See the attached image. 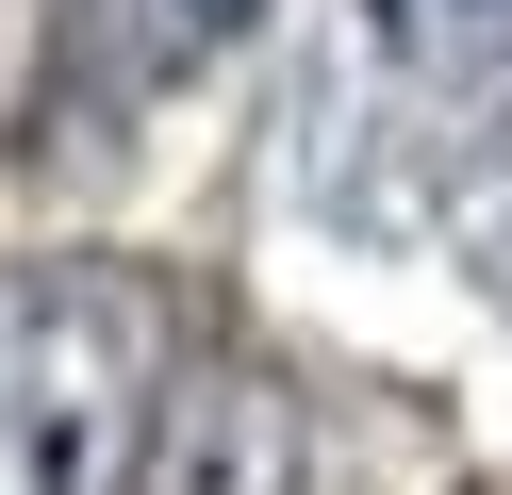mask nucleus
<instances>
[{
    "label": "nucleus",
    "mask_w": 512,
    "mask_h": 495,
    "mask_svg": "<svg viewBox=\"0 0 512 495\" xmlns=\"http://www.w3.org/2000/svg\"><path fill=\"white\" fill-rule=\"evenodd\" d=\"M149 396H166V314L116 264H17L0 281V495H116Z\"/></svg>",
    "instance_id": "f257e3e1"
},
{
    "label": "nucleus",
    "mask_w": 512,
    "mask_h": 495,
    "mask_svg": "<svg viewBox=\"0 0 512 495\" xmlns=\"http://www.w3.org/2000/svg\"><path fill=\"white\" fill-rule=\"evenodd\" d=\"M232 33H248V0H67V17H50L34 132H50V149H83V132L149 116V99H166L199 50H232Z\"/></svg>",
    "instance_id": "f03ea898"
},
{
    "label": "nucleus",
    "mask_w": 512,
    "mask_h": 495,
    "mask_svg": "<svg viewBox=\"0 0 512 495\" xmlns=\"http://www.w3.org/2000/svg\"><path fill=\"white\" fill-rule=\"evenodd\" d=\"M116 495H298V396H281L265 363H182V380L149 396Z\"/></svg>",
    "instance_id": "7ed1b4c3"
}]
</instances>
